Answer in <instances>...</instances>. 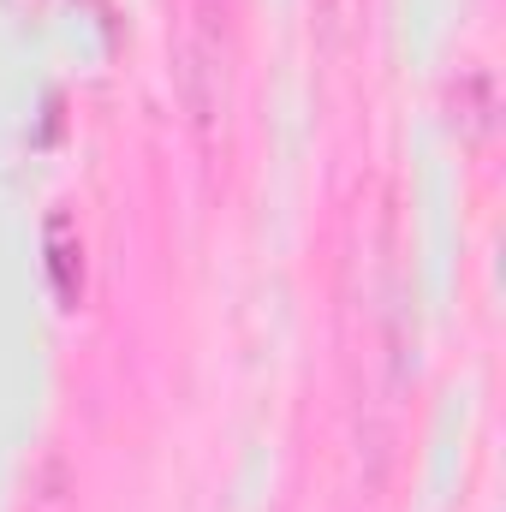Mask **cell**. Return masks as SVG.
<instances>
[{"mask_svg":"<svg viewBox=\"0 0 506 512\" xmlns=\"http://www.w3.org/2000/svg\"><path fill=\"white\" fill-rule=\"evenodd\" d=\"M233 0H185L179 36H173V90L185 108V126L203 143L227 126L233 108Z\"/></svg>","mask_w":506,"mask_h":512,"instance_id":"obj_1","label":"cell"},{"mask_svg":"<svg viewBox=\"0 0 506 512\" xmlns=\"http://www.w3.org/2000/svg\"><path fill=\"white\" fill-rule=\"evenodd\" d=\"M495 114H501V96H495V78L489 66H459V78L447 84V120L459 131V143H483L495 131Z\"/></svg>","mask_w":506,"mask_h":512,"instance_id":"obj_2","label":"cell"},{"mask_svg":"<svg viewBox=\"0 0 506 512\" xmlns=\"http://www.w3.org/2000/svg\"><path fill=\"white\" fill-rule=\"evenodd\" d=\"M24 512H84V495H78V465L66 459V447H42L30 477H24Z\"/></svg>","mask_w":506,"mask_h":512,"instance_id":"obj_3","label":"cell"},{"mask_svg":"<svg viewBox=\"0 0 506 512\" xmlns=\"http://www.w3.org/2000/svg\"><path fill=\"white\" fill-rule=\"evenodd\" d=\"M6 6L24 12V18H42V12H48V0H6Z\"/></svg>","mask_w":506,"mask_h":512,"instance_id":"obj_4","label":"cell"}]
</instances>
